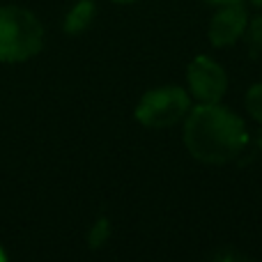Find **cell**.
<instances>
[{"mask_svg":"<svg viewBox=\"0 0 262 262\" xmlns=\"http://www.w3.org/2000/svg\"><path fill=\"white\" fill-rule=\"evenodd\" d=\"M244 106H246V113L258 124H262V83H255V85L249 88V92L244 97Z\"/></svg>","mask_w":262,"mask_h":262,"instance_id":"52a82bcc","label":"cell"},{"mask_svg":"<svg viewBox=\"0 0 262 262\" xmlns=\"http://www.w3.org/2000/svg\"><path fill=\"white\" fill-rule=\"evenodd\" d=\"M258 147L262 149V131H260V136H258Z\"/></svg>","mask_w":262,"mask_h":262,"instance_id":"9a60e30c","label":"cell"},{"mask_svg":"<svg viewBox=\"0 0 262 262\" xmlns=\"http://www.w3.org/2000/svg\"><path fill=\"white\" fill-rule=\"evenodd\" d=\"M186 92L198 104H221L228 92V74L209 55H198L186 67Z\"/></svg>","mask_w":262,"mask_h":262,"instance_id":"277c9868","label":"cell"},{"mask_svg":"<svg viewBox=\"0 0 262 262\" xmlns=\"http://www.w3.org/2000/svg\"><path fill=\"white\" fill-rule=\"evenodd\" d=\"M246 35H249V41L255 46V49L262 51V16L249 21V28H246Z\"/></svg>","mask_w":262,"mask_h":262,"instance_id":"30bf717a","label":"cell"},{"mask_svg":"<svg viewBox=\"0 0 262 262\" xmlns=\"http://www.w3.org/2000/svg\"><path fill=\"white\" fill-rule=\"evenodd\" d=\"M209 5H216V7H223V5H235V3H244V0H205Z\"/></svg>","mask_w":262,"mask_h":262,"instance_id":"8fae6325","label":"cell"},{"mask_svg":"<svg viewBox=\"0 0 262 262\" xmlns=\"http://www.w3.org/2000/svg\"><path fill=\"white\" fill-rule=\"evenodd\" d=\"M44 46V26L21 5L0 7V62H26Z\"/></svg>","mask_w":262,"mask_h":262,"instance_id":"7a4b0ae2","label":"cell"},{"mask_svg":"<svg viewBox=\"0 0 262 262\" xmlns=\"http://www.w3.org/2000/svg\"><path fill=\"white\" fill-rule=\"evenodd\" d=\"M249 12H246L244 3H235V5H223L214 12L212 21L207 28V37L216 49H226L232 46L246 35L249 28Z\"/></svg>","mask_w":262,"mask_h":262,"instance_id":"5b68a950","label":"cell"},{"mask_svg":"<svg viewBox=\"0 0 262 262\" xmlns=\"http://www.w3.org/2000/svg\"><path fill=\"white\" fill-rule=\"evenodd\" d=\"M111 3H115V5H131V3H136V0H111Z\"/></svg>","mask_w":262,"mask_h":262,"instance_id":"7c38bea8","label":"cell"},{"mask_svg":"<svg viewBox=\"0 0 262 262\" xmlns=\"http://www.w3.org/2000/svg\"><path fill=\"white\" fill-rule=\"evenodd\" d=\"M0 262H7V255H5L3 249H0Z\"/></svg>","mask_w":262,"mask_h":262,"instance_id":"4fadbf2b","label":"cell"},{"mask_svg":"<svg viewBox=\"0 0 262 262\" xmlns=\"http://www.w3.org/2000/svg\"><path fill=\"white\" fill-rule=\"evenodd\" d=\"M182 138L186 152L195 161L223 166L242 154L249 140V131L235 111L221 104H198L186 113Z\"/></svg>","mask_w":262,"mask_h":262,"instance_id":"6da1fadb","label":"cell"},{"mask_svg":"<svg viewBox=\"0 0 262 262\" xmlns=\"http://www.w3.org/2000/svg\"><path fill=\"white\" fill-rule=\"evenodd\" d=\"M95 16H97L95 0H78V3H74L72 9L67 12L62 28L67 35H81V32H85L88 28L92 26Z\"/></svg>","mask_w":262,"mask_h":262,"instance_id":"8992f818","label":"cell"},{"mask_svg":"<svg viewBox=\"0 0 262 262\" xmlns=\"http://www.w3.org/2000/svg\"><path fill=\"white\" fill-rule=\"evenodd\" d=\"M191 111V95L186 88L180 85H161L152 88L140 97L136 106V120L147 129H168L177 122H184Z\"/></svg>","mask_w":262,"mask_h":262,"instance_id":"3957f363","label":"cell"},{"mask_svg":"<svg viewBox=\"0 0 262 262\" xmlns=\"http://www.w3.org/2000/svg\"><path fill=\"white\" fill-rule=\"evenodd\" d=\"M251 5H255V7H262V0H251Z\"/></svg>","mask_w":262,"mask_h":262,"instance_id":"5bb4252c","label":"cell"},{"mask_svg":"<svg viewBox=\"0 0 262 262\" xmlns=\"http://www.w3.org/2000/svg\"><path fill=\"white\" fill-rule=\"evenodd\" d=\"M108 237H111V221L106 216H101L97 219L95 226L88 232V244H90V249H101L108 242Z\"/></svg>","mask_w":262,"mask_h":262,"instance_id":"ba28073f","label":"cell"},{"mask_svg":"<svg viewBox=\"0 0 262 262\" xmlns=\"http://www.w3.org/2000/svg\"><path fill=\"white\" fill-rule=\"evenodd\" d=\"M209 262H253V260H251L249 255L239 253L237 249H219Z\"/></svg>","mask_w":262,"mask_h":262,"instance_id":"9c48e42d","label":"cell"}]
</instances>
